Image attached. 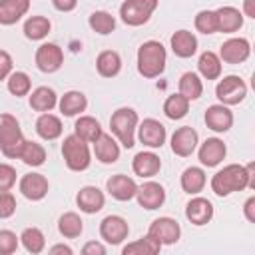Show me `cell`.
Masks as SVG:
<instances>
[{
  "instance_id": "obj_30",
  "label": "cell",
  "mask_w": 255,
  "mask_h": 255,
  "mask_svg": "<svg viewBox=\"0 0 255 255\" xmlns=\"http://www.w3.org/2000/svg\"><path fill=\"white\" fill-rule=\"evenodd\" d=\"M74 133L80 135L84 141L94 143L104 131H102V126H100V122L96 118H92V116H80L76 120V124H74Z\"/></svg>"
},
{
  "instance_id": "obj_48",
  "label": "cell",
  "mask_w": 255,
  "mask_h": 255,
  "mask_svg": "<svg viewBox=\"0 0 255 255\" xmlns=\"http://www.w3.org/2000/svg\"><path fill=\"white\" fill-rule=\"evenodd\" d=\"M52 4L58 12H72L78 6V0H52Z\"/></svg>"
},
{
  "instance_id": "obj_21",
  "label": "cell",
  "mask_w": 255,
  "mask_h": 255,
  "mask_svg": "<svg viewBox=\"0 0 255 255\" xmlns=\"http://www.w3.org/2000/svg\"><path fill=\"white\" fill-rule=\"evenodd\" d=\"M215 20H217V32L233 34L243 26V12L233 6H221L215 10Z\"/></svg>"
},
{
  "instance_id": "obj_9",
  "label": "cell",
  "mask_w": 255,
  "mask_h": 255,
  "mask_svg": "<svg viewBox=\"0 0 255 255\" xmlns=\"http://www.w3.org/2000/svg\"><path fill=\"white\" fill-rule=\"evenodd\" d=\"M128 233H129V225L120 215H108L100 223V235L110 245H120L124 239H128Z\"/></svg>"
},
{
  "instance_id": "obj_45",
  "label": "cell",
  "mask_w": 255,
  "mask_h": 255,
  "mask_svg": "<svg viewBox=\"0 0 255 255\" xmlns=\"http://www.w3.org/2000/svg\"><path fill=\"white\" fill-rule=\"evenodd\" d=\"M16 183V169L8 163H0V191H10Z\"/></svg>"
},
{
  "instance_id": "obj_11",
  "label": "cell",
  "mask_w": 255,
  "mask_h": 255,
  "mask_svg": "<svg viewBox=\"0 0 255 255\" xmlns=\"http://www.w3.org/2000/svg\"><path fill=\"white\" fill-rule=\"evenodd\" d=\"M135 129H137L139 141H141L143 145L151 147V149H157V147H161V145L165 143V137H167L165 126H163L161 122L153 120V118L143 120V122L139 124V128H135Z\"/></svg>"
},
{
  "instance_id": "obj_18",
  "label": "cell",
  "mask_w": 255,
  "mask_h": 255,
  "mask_svg": "<svg viewBox=\"0 0 255 255\" xmlns=\"http://www.w3.org/2000/svg\"><path fill=\"white\" fill-rule=\"evenodd\" d=\"M106 187H108V193H110L114 199H118V201H129V199L135 197V191H137V183H135L131 177L124 175V173L112 175V177L108 179Z\"/></svg>"
},
{
  "instance_id": "obj_37",
  "label": "cell",
  "mask_w": 255,
  "mask_h": 255,
  "mask_svg": "<svg viewBox=\"0 0 255 255\" xmlns=\"http://www.w3.org/2000/svg\"><path fill=\"white\" fill-rule=\"evenodd\" d=\"M179 94H181L183 98H187L189 102L201 98V94H203V84H201V80H199V76H197L195 72H185V74L179 78Z\"/></svg>"
},
{
  "instance_id": "obj_39",
  "label": "cell",
  "mask_w": 255,
  "mask_h": 255,
  "mask_svg": "<svg viewBox=\"0 0 255 255\" xmlns=\"http://www.w3.org/2000/svg\"><path fill=\"white\" fill-rule=\"evenodd\" d=\"M88 24H90V28H92L94 32L106 36V34H112V32H114V28H116V18H114L110 12H106V10H96V12L90 14Z\"/></svg>"
},
{
  "instance_id": "obj_46",
  "label": "cell",
  "mask_w": 255,
  "mask_h": 255,
  "mask_svg": "<svg viewBox=\"0 0 255 255\" xmlns=\"http://www.w3.org/2000/svg\"><path fill=\"white\" fill-rule=\"evenodd\" d=\"M12 56L6 52V50H0V80H6L10 74H12Z\"/></svg>"
},
{
  "instance_id": "obj_23",
  "label": "cell",
  "mask_w": 255,
  "mask_h": 255,
  "mask_svg": "<svg viewBox=\"0 0 255 255\" xmlns=\"http://www.w3.org/2000/svg\"><path fill=\"white\" fill-rule=\"evenodd\" d=\"M94 153H96V159L110 165V163H116L118 157H120V145L118 141L110 135V133H102L96 141H94Z\"/></svg>"
},
{
  "instance_id": "obj_15",
  "label": "cell",
  "mask_w": 255,
  "mask_h": 255,
  "mask_svg": "<svg viewBox=\"0 0 255 255\" xmlns=\"http://www.w3.org/2000/svg\"><path fill=\"white\" fill-rule=\"evenodd\" d=\"M197 155H199L201 165H205V167H215V165H219V163L225 159V155H227V145H225L223 139H219V137H207V139L201 143Z\"/></svg>"
},
{
  "instance_id": "obj_36",
  "label": "cell",
  "mask_w": 255,
  "mask_h": 255,
  "mask_svg": "<svg viewBox=\"0 0 255 255\" xmlns=\"http://www.w3.org/2000/svg\"><path fill=\"white\" fill-rule=\"evenodd\" d=\"M18 159H22V161H24L26 165H30V167H40V165L46 161V149H44V145L26 139L24 145H22V149H20Z\"/></svg>"
},
{
  "instance_id": "obj_42",
  "label": "cell",
  "mask_w": 255,
  "mask_h": 255,
  "mask_svg": "<svg viewBox=\"0 0 255 255\" xmlns=\"http://www.w3.org/2000/svg\"><path fill=\"white\" fill-rule=\"evenodd\" d=\"M195 30L201 34H215L217 32V20L215 10H201L195 16Z\"/></svg>"
},
{
  "instance_id": "obj_5",
  "label": "cell",
  "mask_w": 255,
  "mask_h": 255,
  "mask_svg": "<svg viewBox=\"0 0 255 255\" xmlns=\"http://www.w3.org/2000/svg\"><path fill=\"white\" fill-rule=\"evenodd\" d=\"M62 155H64V161H66L68 169H72V171H84V169H88L90 163H92V155H90L88 141H84V139H82L80 135H76V133L64 137Z\"/></svg>"
},
{
  "instance_id": "obj_14",
  "label": "cell",
  "mask_w": 255,
  "mask_h": 255,
  "mask_svg": "<svg viewBox=\"0 0 255 255\" xmlns=\"http://www.w3.org/2000/svg\"><path fill=\"white\" fill-rule=\"evenodd\" d=\"M135 199H137V203L143 209L153 211V209H157V207L163 205V201H165V189L157 181H145L143 185L137 187Z\"/></svg>"
},
{
  "instance_id": "obj_35",
  "label": "cell",
  "mask_w": 255,
  "mask_h": 255,
  "mask_svg": "<svg viewBox=\"0 0 255 255\" xmlns=\"http://www.w3.org/2000/svg\"><path fill=\"white\" fill-rule=\"evenodd\" d=\"M197 70L205 80H217L221 76V60L215 52H203L197 60Z\"/></svg>"
},
{
  "instance_id": "obj_13",
  "label": "cell",
  "mask_w": 255,
  "mask_h": 255,
  "mask_svg": "<svg viewBox=\"0 0 255 255\" xmlns=\"http://www.w3.org/2000/svg\"><path fill=\"white\" fill-rule=\"evenodd\" d=\"M197 141H199L197 131L191 126H181L171 135V151L175 155H179V157H187V155H191L195 151Z\"/></svg>"
},
{
  "instance_id": "obj_33",
  "label": "cell",
  "mask_w": 255,
  "mask_h": 255,
  "mask_svg": "<svg viewBox=\"0 0 255 255\" xmlns=\"http://www.w3.org/2000/svg\"><path fill=\"white\" fill-rule=\"evenodd\" d=\"M58 231H60V235H64L66 239H76V237H80L82 231H84V221H82V217H80L78 213L68 211V213H64V215L58 219Z\"/></svg>"
},
{
  "instance_id": "obj_10",
  "label": "cell",
  "mask_w": 255,
  "mask_h": 255,
  "mask_svg": "<svg viewBox=\"0 0 255 255\" xmlns=\"http://www.w3.org/2000/svg\"><path fill=\"white\" fill-rule=\"evenodd\" d=\"M249 54H251V44L247 38H229L221 44L217 56L225 64H241L249 58Z\"/></svg>"
},
{
  "instance_id": "obj_34",
  "label": "cell",
  "mask_w": 255,
  "mask_h": 255,
  "mask_svg": "<svg viewBox=\"0 0 255 255\" xmlns=\"http://www.w3.org/2000/svg\"><path fill=\"white\" fill-rule=\"evenodd\" d=\"M52 30V24L46 16H30L24 22V36L28 40H44Z\"/></svg>"
},
{
  "instance_id": "obj_40",
  "label": "cell",
  "mask_w": 255,
  "mask_h": 255,
  "mask_svg": "<svg viewBox=\"0 0 255 255\" xmlns=\"http://www.w3.org/2000/svg\"><path fill=\"white\" fill-rule=\"evenodd\" d=\"M20 241L24 245V249L32 255L36 253H42L44 247H46V239H44V233L38 229V227H26L20 235Z\"/></svg>"
},
{
  "instance_id": "obj_3",
  "label": "cell",
  "mask_w": 255,
  "mask_h": 255,
  "mask_svg": "<svg viewBox=\"0 0 255 255\" xmlns=\"http://www.w3.org/2000/svg\"><path fill=\"white\" fill-rule=\"evenodd\" d=\"M137 112L131 108H120L110 118L112 133L116 135L118 143H122L126 149L135 145V128H137Z\"/></svg>"
},
{
  "instance_id": "obj_32",
  "label": "cell",
  "mask_w": 255,
  "mask_h": 255,
  "mask_svg": "<svg viewBox=\"0 0 255 255\" xmlns=\"http://www.w3.org/2000/svg\"><path fill=\"white\" fill-rule=\"evenodd\" d=\"M159 249H161V243L153 235L147 233L145 237H141L133 243H128L122 249V253L124 255H155V253H159Z\"/></svg>"
},
{
  "instance_id": "obj_1",
  "label": "cell",
  "mask_w": 255,
  "mask_h": 255,
  "mask_svg": "<svg viewBox=\"0 0 255 255\" xmlns=\"http://www.w3.org/2000/svg\"><path fill=\"white\" fill-rule=\"evenodd\" d=\"M245 187L255 189V163L253 161L247 165H239V163L225 165L211 177V191L219 197H227L233 191H243Z\"/></svg>"
},
{
  "instance_id": "obj_20",
  "label": "cell",
  "mask_w": 255,
  "mask_h": 255,
  "mask_svg": "<svg viewBox=\"0 0 255 255\" xmlns=\"http://www.w3.org/2000/svg\"><path fill=\"white\" fill-rule=\"evenodd\" d=\"M76 203H78L80 211H84V213H98L100 209H104L106 197H104L102 189H98L94 185H86V187H82L78 191Z\"/></svg>"
},
{
  "instance_id": "obj_19",
  "label": "cell",
  "mask_w": 255,
  "mask_h": 255,
  "mask_svg": "<svg viewBox=\"0 0 255 255\" xmlns=\"http://www.w3.org/2000/svg\"><path fill=\"white\" fill-rule=\"evenodd\" d=\"M185 217L193 225H207L213 219V205L205 197H193L185 205Z\"/></svg>"
},
{
  "instance_id": "obj_12",
  "label": "cell",
  "mask_w": 255,
  "mask_h": 255,
  "mask_svg": "<svg viewBox=\"0 0 255 255\" xmlns=\"http://www.w3.org/2000/svg\"><path fill=\"white\" fill-rule=\"evenodd\" d=\"M147 233L153 235L161 245H173V243H177V239L181 235V227L171 217H157L151 221Z\"/></svg>"
},
{
  "instance_id": "obj_27",
  "label": "cell",
  "mask_w": 255,
  "mask_h": 255,
  "mask_svg": "<svg viewBox=\"0 0 255 255\" xmlns=\"http://www.w3.org/2000/svg\"><path fill=\"white\" fill-rule=\"evenodd\" d=\"M96 70L102 78H116L122 70V58L116 50H104L96 58Z\"/></svg>"
},
{
  "instance_id": "obj_24",
  "label": "cell",
  "mask_w": 255,
  "mask_h": 255,
  "mask_svg": "<svg viewBox=\"0 0 255 255\" xmlns=\"http://www.w3.org/2000/svg\"><path fill=\"white\" fill-rule=\"evenodd\" d=\"M169 44H171V50L177 58H191L197 52V38L189 30H177L171 36Z\"/></svg>"
},
{
  "instance_id": "obj_6",
  "label": "cell",
  "mask_w": 255,
  "mask_h": 255,
  "mask_svg": "<svg viewBox=\"0 0 255 255\" xmlns=\"http://www.w3.org/2000/svg\"><path fill=\"white\" fill-rule=\"evenodd\" d=\"M157 4L159 0H126L120 6V16L128 26H141L151 18Z\"/></svg>"
},
{
  "instance_id": "obj_7",
  "label": "cell",
  "mask_w": 255,
  "mask_h": 255,
  "mask_svg": "<svg viewBox=\"0 0 255 255\" xmlns=\"http://www.w3.org/2000/svg\"><path fill=\"white\" fill-rule=\"evenodd\" d=\"M215 96L223 106H237L247 96V84L239 76H225L215 88Z\"/></svg>"
},
{
  "instance_id": "obj_16",
  "label": "cell",
  "mask_w": 255,
  "mask_h": 255,
  "mask_svg": "<svg viewBox=\"0 0 255 255\" xmlns=\"http://www.w3.org/2000/svg\"><path fill=\"white\" fill-rule=\"evenodd\" d=\"M50 183L42 173H26L20 179V191L30 201H40L48 195Z\"/></svg>"
},
{
  "instance_id": "obj_29",
  "label": "cell",
  "mask_w": 255,
  "mask_h": 255,
  "mask_svg": "<svg viewBox=\"0 0 255 255\" xmlns=\"http://www.w3.org/2000/svg\"><path fill=\"white\" fill-rule=\"evenodd\" d=\"M58 104V96L52 88L48 86H40L36 88L32 94H30V108L34 112H40V114H46V112H52Z\"/></svg>"
},
{
  "instance_id": "obj_31",
  "label": "cell",
  "mask_w": 255,
  "mask_h": 255,
  "mask_svg": "<svg viewBox=\"0 0 255 255\" xmlns=\"http://www.w3.org/2000/svg\"><path fill=\"white\" fill-rule=\"evenodd\" d=\"M205 181H207V177H205V171L201 167H193L191 165L181 173V189L185 193H189V195L199 193L205 187Z\"/></svg>"
},
{
  "instance_id": "obj_8",
  "label": "cell",
  "mask_w": 255,
  "mask_h": 255,
  "mask_svg": "<svg viewBox=\"0 0 255 255\" xmlns=\"http://www.w3.org/2000/svg\"><path fill=\"white\" fill-rule=\"evenodd\" d=\"M64 64V52L58 44H52V42H46L42 46H38L36 50V66L40 72L44 74H54L62 68Z\"/></svg>"
},
{
  "instance_id": "obj_47",
  "label": "cell",
  "mask_w": 255,
  "mask_h": 255,
  "mask_svg": "<svg viewBox=\"0 0 255 255\" xmlns=\"http://www.w3.org/2000/svg\"><path fill=\"white\" fill-rule=\"evenodd\" d=\"M82 253L84 255H106V247L102 243H98V241H90V243H86L82 247Z\"/></svg>"
},
{
  "instance_id": "obj_50",
  "label": "cell",
  "mask_w": 255,
  "mask_h": 255,
  "mask_svg": "<svg viewBox=\"0 0 255 255\" xmlns=\"http://www.w3.org/2000/svg\"><path fill=\"white\" fill-rule=\"evenodd\" d=\"M50 253H52V255H58V253H62V255H72V247H68V245H54V247H50Z\"/></svg>"
},
{
  "instance_id": "obj_38",
  "label": "cell",
  "mask_w": 255,
  "mask_h": 255,
  "mask_svg": "<svg viewBox=\"0 0 255 255\" xmlns=\"http://www.w3.org/2000/svg\"><path fill=\"white\" fill-rule=\"evenodd\" d=\"M187 112H189V100L183 98L181 94H171L163 102V114L169 120H181L187 116Z\"/></svg>"
},
{
  "instance_id": "obj_25",
  "label": "cell",
  "mask_w": 255,
  "mask_h": 255,
  "mask_svg": "<svg viewBox=\"0 0 255 255\" xmlns=\"http://www.w3.org/2000/svg\"><path fill=\"white\" fill-rule=\"evenodd\" d=\"M30 8V0H0V24H16Z\"/></svg>"
},
{
  "instance_id": "obj_49",
  "label": "cell",
  "mask_w": 255,
  "mask_h": 255,
  "mask_svg": "<svg viewBox=\"0 0 255 255\" xmlns=\"http://www.w3.org/2000/svg\"><path fill=\"white\" fill-rule=\"evenodd\" d=\"M243 213H245V217H247L249 223H255V197H249V199L245 201Z\"/></svg>"
},
{
  "instance_id": "obj_28",
  "label": "cell",
  "mask_w": 255,
  "mask_h": 255,
  "mask_svg": "<svg viewBox=\"0 0 255 255\" xmlns=\"http://www.w3.org/2000/svg\"><path fill=\"white\" fill-rule=\"evenodd\" d=\"M58 106H60V112H62L66 118H74V116L86 112V108H88V98H86L82 92H78V90H70V92H66V94L60 98Z\"/></svg>"
},
{
  "instance_id": "obj_26",
  "label": "cell",
  "mask_w": 255,
  "mask_h": 255,
  "mask_svg": "<svg viewBox=\"0 0 255 255\" xmlns=\"http://www.w3.org/2000/svg\"><path fill=\"white\" fill-rule=\"evenodd\" d=\"M64 131V126H62V120L54 114H40V118L36 120V133L46 139V141H52V139H58Z\"/></svg>"
},
{
  "instance_id": "obj_22",
  "label": "cell",
  "mask_w": 255,
  "mask_h": 255,
  "mask_svg": "<svg viewBox=\"0 0 255 255\" xmlns=\"http://www.w3.org/2000/svg\"><path fill=\"white\" fill-rule=\"evenodd\" d=\"M131 167H133V173L139 177H153L161 169V159L153 151H139L135 153Z\"/></svg>"
},
{
  "instance_id": "obj_17",
  "label": "cell",
  "mask_w": 255,
  "mask_h": 255,
  "mask_svg": "<svg viewBox=\"0 0 255 255\" xmlns=\"http://www.w3.org/2000/svg\"><path fill=\"white\" fill-rule=\"evenodd\" d=\"M203 120H205V126H207L209 129L217 131V133H223V131H227V129L233 126V114H231V110H229L227 106H223V104H213V106H209Z\"/></svg>"
},
{
  "instance_id": "obj_2",
  "label": "cell",
  "mask_w": 255,
  "mask_h": 255,
  "mask_svg": "<svg viewBox=\"0 0 255 255\" xmlns=\"http://www.w3.org/2000/svg\"><path fill=\"white\" fill-rule=\"evenodd\" d=\"M167 62V52L161 42L157 40H147L137 48V72L151 80L163 74Z\"/></svg>"
},
{
  "instance_id": "obj_4",
  "label": "cell",
  "mask_w": 255,
  "mask_h": 255,
  "mask_svg": "<svg viewBox=\"0 0 255 255\" xmlns=\"http://www.w3.org/2000/svg\"><path fill=\"white\" fill-rule=\"evenodd\" d=\"M24 141L26 139H24L18 120L12 114H0V151L6 157L16 159L20 155Z\"/></svg>"
},
{
  "instance_id": "obj_51",
  "label": "cell",
  "mask_w": 255,
  "mask_h": 255,
  "mask_svg": "<svg viewBox=\"0 0 255 255\" xmlns=\"http://www.w3.org/2000/svg\"><path fill=\"white\" fill-rule=\"evenodd\" d=\"M255 0H245L243 2V12H245V16H249V18H255Z\"/></svg>"
},
{
  "instance_id": "obj_43",
  "label": "cell",
  "mask_w": 255,
  "mask_h": 255,
  "mask_svg": "<svg viewBox=\"0 0 255 255\" xmlns=\"http://www.w3.org/2000/svg\"><path fill=\"white\" fill-rule=\"evenodd\" d=\"M18 241L20 237H16L14 231L2 229L0 231V255H12L18 249Z\"/></svg>"
},
{
  "instance_id": "obj_44",
  "label": "cell",
  "mask_w": 255,
  "mask_h": 255,
  "mask_svg": "<svg viewBox=\"0 0 255 255\" xmlns=\"http://www.w3.org/2000/svg\"><path fill=\"white\" fill-rule=\"evenodd\" d=\"M16 211V197L10 191H0V219L12 217Z\"/></svg>"
},
{
  "instance_id": "obj_41",
  "label": "cell",
  "mask_w": 255,
  "mask_h": 255,
  "mask_svg": "<svg viewBox=\"0 0 255 255\" xmlns=\"http://www.w3.org/2000/svg\"><path fill=\"white\" fill-rule=\"evenodd\" d=\"M8 84V92L16 98H22V96H28L30 94V88H32V82H30V76L26 72H12L6 80Z\"/></svg>"
}]
</instances>
